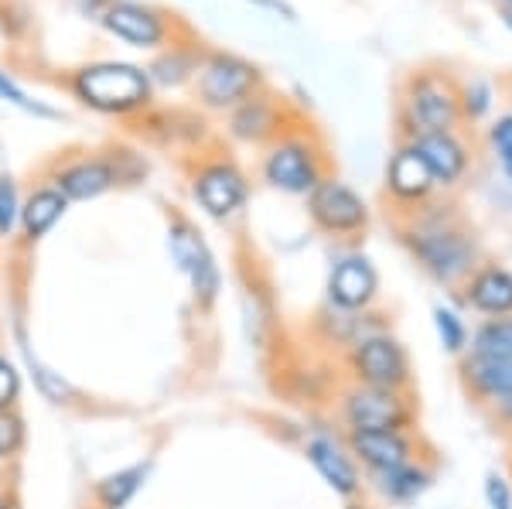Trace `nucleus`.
<instances>
[{"instance_id":"f3484780","label":"nucleus","mask_w":512,"mask_h":509,"mask_svg":"<svg viewBox=\"0 0 512 509\" xmlns=\"http://www.w3.org/2000/svg\"><path fill=\"white\" fill-rule=\"evenodd\" d=\"M103 21L113 35L130 41V45H137V48L158 45L164 35V28H161V21L154 18V11H147V7H140V4H127V0L113 4Z\"/></svg>"},{"instance_id":"2f4dec72","label":"nucleus","mask_w":512,"mask_h":509,"mask_svg":"<svg viewBox=\"0 0 512 509\" xmlns=\"http://www.w3.org/2000/svg\"><path fill=\"white\" fill-rule=\"evenodd\" d=\"M489 417L495 421V428L512 438V393L502 400H495V404H489Z\"/></svg>"},{"instance_id":"6e6552de","label":"nucleus","mask_w":512,"mask_h":509,"mask_svg":"<svg viewBox=\"0 0 512 509\" xmlns=\"http://www.w3.org/2000/svg\"><path fill=\"white\" fill-rule=\"evenodd\" d=\"M461 305L472 308L482 318L512 315V270L502 264H478L461 281Z\"/></svg>"},{"instance_id":"4468645a","label":"nucleus","mask_w":512,"mask_h":509,"mask_svg":"<svg viewBox=\"0 0 512 509\" xmlns=\"http://www.w3.org/2000/svg\"><path fill=\"white\" fill-rule=\"evenodd\" d=\"M253 86H256V69L239 59L209 62V69L202 72V82H198L205 103L212 106H233L239 100H246Z\"/></svg>"},{"instance_id":"a211bd4d","label":"nucleus","mask_w":512,"mask_h":509,"mask_svg":"<svg viewBox=\"0 0 512 509\" xmlns=\"http://www.w3.org/2000/svg\"><path fill=\"white\" fill-rule=\"evenodd\" d=\"M390 192L400 202H424L434 192V178L427 171V164L420 161V154L414 151V144L403 147L393 154L390 161Z\"/></svg>"},{"instance_id":"c756f323","label":"nucleus","mask_w":512,"mask_h":509,"mask_svg":"<svg viewBox=\"0 0 512 509\" xmlns=\"http://www.w3.org/2000/svg\"><path fill=\"white\" fill-rule=\"evenodd\" d=\"M18 393H21L18 369L7 363L4 356H0V410H11V404L18 400Z\"/></svg>"},{"instance_id":"a878e982","label":"nucleus","mask_w":512,"mask_h":509,"mask_svg":"<svg viewBox=\"0 0 512 509\" xmlns=\"http://www.w3.org/2000/svg\"><path fill=\"white\" fill-rule=\"evenodd\" d=\"M270 110L263 103H250L243 113L236 117V134L239 137H260V134H267L270 130Z\"/></svg>"},{"instance_id":"f704fd0d","label":"nucleus","mask_w":512,"mask_h":509,"mask_svg":"<svg viewBox=\"0 0 512 509\" xmlns=\"http://www.w3.org/2000/svg\"><path fill=\"white\" fill-rule=\"evenodd\" d=\"M509 472H512V455H509Z\"/></svg>"},{"instance_id":"dca6fc26","label":"nucleus","mask_w":512,"mask_h":509,"mask_svg":"<svg viewBox=\"0 0 512 509\" xmlns=\"http://www.w3.org/2000/svg\"><path fill=\"white\" fill-rule=\"evenodd\" d=\"M304 451H308L311 465L318 469L321 479H325L338 496H345V499L359 496L362 479H359V469H355V458L345 455L332 438H311Z\"/></svg>"},{"instance_id":"412c9836","label":"nucleus","mask_w":512,"mask_h":509,"mask_svg":"<svg viewBox=\"0 0 512 509\" xmlns=\"http://www.w3.org/2000/svg\"><path fill=\"white\" fill-rule=\"evenodd\" d=\"M65 195L59 188H41V192L31 195L28 202L21 205V226H24V236L28 240H41L55 223L62 219L65 212Z\"/></svg>"},{"instance_id":"9d476101","label":"nucleus","mask_w":512,"mask_h":509,"mask_svg":"<svg viewBox=\"0 0 512 509\" xmlns=\"http://www.w3.org/2000/svg\"><path fill=\"white\" fill-rule=\"evenodd\" d=\"M379 294V274L366 257H345L332 267L328 298L342 311H366Z\"/></svg>"},{"instance_id":"72a5a7b5","label":"nucleus","mask_w":512,"mask_h":509,"mask_svg":"<svg viewBox=\"0 0 512 509\" xmlns=\"http://www.w3.org/2000/svg\"><path fill=\"white\" fill-rule=\"evenodd\" d=\"M506 18L512 21V0H506Z\"/></svg>"},{"instance_id":"39448f33","label":"nucleus","mask_w":512,"mask_h":509,"mask_svg":"<svg viewBox=\"0 0 512 509\" xmlns=\"http://www.w3.org/2000/svg\"><path fill=\"white\" fill-rule=\"evenodd\" d=\"M311 219L332 236H355L369 223V209L349 185L342 182H318L308 199Z\"/></svg>"},{"instance_id":"423d86ee","label":"nucleus","mask_w":512,"mask_h":509,"mask_svg":"<svg viewBox=\"0 0 512 509\" xmlns=\"http://www.w3.org/2000/svg\"><path fill=\"white\" fill-rule=\"evenodd\" d=\"M168 243H171V257H175L178 270L192 281L195 298L202 301V305H212L219 294V267H216L212 250L205 246V240L192 226L175 223L168 233Z\"/></svg>"},{"instance_id":"20e7f679","label":"nucleus","mask_w":512,"mask_h":509,"mask_svg":"<svg viewBox=\"0 0 512 509\" xmlns=\"http://www.w3.org/2000/svg\"><path fill=\"white\" fill-rule=\"evenodd\" d=\"M76 93L96 110L127 113L147 100V76L134 65H93L79 72Z\"/></svg>"},{"instance_id":"393cba45","label":"nucleus","mask_w":512,"mask_h":509,"mask_svg":"<svg viewBox=\"0 0 512 509\" xmlns=\"http://www.w3.org/2000/svg\"><path fill=\"white\" fill-rule=\"evenodd\" d=\"M24 448V421L14 410H0V462Z\"/></svg>"},{"instance_id":"7c9ffc66","label":"nucleus","mask_w":512,"mask_h":509,"mask_svg":"<svg viewBox=\"0 0 512 509\" xmlns=\"http://www.w3.org/2000/svg\"><path fill=\"white\" fill-rule=\"evenodd\" d=\"M0 96H4V100H11L14 106H21V110H28V113H52V110H45V106H38V103H31L28 100V93H24L21 86H14L11 79L4 76V72H0Z\"/></svg>"},{"instance_id":"2eb2a0df","label":"nucleus","mask_w":512,"mask_h":509,"mask_svg":"<svg viewBox=\"0 0 512 509\" xmlns=\"http://www.w3.org/2000/svg\"><path fill=\"white\" fill-rule=\"evenodd\" d=\"M414 151L420 154V161L427 164V171H431L434 185H458L461 178H465L468 171V151L465 144L458 141V137L451 134H424L414 141Z\"/></svg>"},{"instance_id":"ddd939ff","label":"nucleus","mask_w":512,"mask_h":509,"mask_svg":"<svg viewBox=\"0 0 512 509\" xmlns=\"http://www.w3.org/2000/svg\"><path fill=\"white\" fill-rule=\"evenodd\" d=\"M461 383L465 393L475 404L489 407L495 400L512 393V359H478V356H461Z\"/></svg>"},{"instance_id":"b1692460","label":"nucleus","mask_w":512,"mask_h":509,"mask_svg":"<svg viewBox=\"0 0 512 509\" xmlns=\"http://www.w3.org/2000/svg\"><path fill=\"white\" fill-rule=\"evenodd\" d=\"M434 325H437V335H441V346L451 352V356H465L468 352V325L458 311L451 308H434Z\"/></svg>"},{"instance_id":"6ab92c4d","label":"nucleus","mask_w":512,"mask_h":509,"mask_svg":"<svg viewBox=\"0 0 512 509\" xmlns=\"http://www.w3.org/2000/svg\"><path fill=\"white\" fill-rule=\"evenodd\" d=\"M376 489L383 499L390 503H414V499L424 496L434 482V469H427L424 462H407V465H396V469H386V472H376Z\"/></svg>"},{"instance_id":"9b49d317","label":"nucleus","mask_w":512,"mask_h":509,"mask_svg":"<svg viewBox=\"0 0 512 509\" xmlns=\"http://www.w3.org/2000/svg\"><path fill=\"white\" fill-rule=\"evenodd\" d=\"M458 117H461L458 96H454L444 82H437V79L414 82V93H410V120H414V127H417V137L448 134L454 123H458Z\"/></svg>"},{"instance_id":"473e14b6","label":"nucleus","mask_w":512,"mask_h":509,"mask_svg":"<svg viewBox=\"0 0 512 509\" xmlns=\"http://www.w3.org/2000/svg\"><path fill=\"white\" fill-rule=\"evenodd\" d=\"M485 106H489V93H485L482 82L468 86L465 89V113H468V117H478V113H485Z\"/></svg>"},{"instance_id":"1a4fd4ad","label":"nucleus","mask_w":512,"mask_h":509,"mask_svg":"<svg viewBox=\"0 0 512 509\" xmlns=\"http://www.w3.org/2000/svg\"><path fill=\"white\" fill-rule=\"evenodd\" d=\"M263 175H267L270 185L287 195H308L311 188L321 182L315 154H311V147L301 141L277 144L274 151H270L267 164H263Z\"/></svg>"},{"instance_id":"f257e3e1","label":"nucleus","mask_w":512,"mask_h":509,"mask_svg":"<svg viewBox=\"0 0 512 509\" xmlns=\"http://www.w3.org/2000/svg\"><path fill=\"white\" fill-rule=\"evenodd\" d=\"M407 243L414 250L417 264L434 277V281L461 287L468 274L478 267V246L461 226L448 219H431L407 233Z\"/></svg>"},{"instance_id":"e433bc0d","label":"nucleus","mask_w":512,"mask_h":509,"mask_svg":"<svg viewBox=\"0 0 512 509\" xmlns=\"http://www.w3.org/2000/svg\"><path fill=\"white\" fill-rule=\"evenodd\" d=\"M0 509H4V506H0Z\"/></svg>"},{"instance_id":"c85d7f7f","label":"nucleus","mask_w":512,"mask_h":509,"mask_svg":"<svg viewBox=\"0 0 512 509\" xmlns=\"http://www.w3.org/2000/svg\"><path fill=\"white\" fill-rule=\"evenodd\" d=\"M485 503H489V509H512V482L506 475H485Z\"/></svg>"},{"instance_id":"c9c22d12","label":"nucleus","mask_w":512,"mask_h":509,"mask_svg":"<svg viewBox=\"0 0 512 509\" xmlns=\"http://www.w3.org/2000/svg\"><path fill=\"white\" fill-rule=\"evenodd\" d=\"M349 509H362V506H349Z\"/></svg>"},{"instance_id":"4be33fe9","label":"nucleus","mask_w":512,"mask_h":509,"mask_svg":"<svg viewBox=\"0 0 512 509\" xmlns=\"http://www.w3.org/2000/svg\"><path fill=\"white\" fill-rule=\"evenodd\" d=\"M468 356L478 359H512V315L482 318L468 335Z\"/></svg>"},{"instance_id":"f03ea898","label":"nucleus","mask_w":512,"mask_h":509,"mask_svg":"<svg viewBox=\"0 0 512 509\" xmlns=\"http://www.w3.org/2000/svg\"><path fill=\"white\" fill-rule=\"evenodd\" d=\"M338 410L349 431H414L417 421L410 390H379L362 383H352L342 393Z\"/></svg>"},{"instance_id":"f8f14e48","label":"nucleus","mask_w":512,"mask_h":509,"mask_svg":"<svg viewBox=\"0 0 512 509\" xmlns=\"http://www.w3.org/2000/svg\"><path fill=\"white\" fill-rule=\"evenodd\" d=\"M195 199L202 202V209L209 216L226 219L246 202V178L233 164H212L195 178Z\"/></svg>"},{"instance_id":"aec40b11","label":"nucleus","mask_w":512,"mask_h":509,"mask_svg":"<svg viewBox=\"0 0 512 509\" xmlns=\"http://www.w3.org/2000/svg\"><path fill=\"white\" fill-rule=\"evenodd\" d=\"M117 182V171L106 161H79L59 175V192L65 199H96Z\"/></svg>"},{"instance_id":"cd10ccee","label":"nucleus","mask_w":512,"mask_h":509,"mask_svg":"<svg viewBox=\"0 0 512 509\" xmlns=\"http://www.w3.org/2000/svg\"><path fill=\"white\" fill-rule=\"evenodd\" d=\"M492 151H495V158H499L502 171L512 178V113L492 127Z\"/></svg>"},{"instance_id":"7ed1b4c3","label":"nucleus","mask_w":512,"mask_h":509,"mask_svg":"<svg viewBox=\"0 0 512 509\" xmlns=\"http://www.w3.org/2000/svg\"><path fill=\"white\" fill-rule=\"evenodd\" d=\"M349 369L355 383L379 390H410L414 383V369H410V356L393 335L373 332L352 342Z\"/></svg>"},{"instance_id":"0eeeda50","label":"nucleus","mask_w":512,"mask_h":509,"mask_svg":"<svg viewBox=\"0 0 512 509\" xmlns=\"http://www.w3.org/2000/svg\"><path fill=\"white\" fill-rule=\"evenodd\" d=\"M349 455L373 475L420 458L410 431H349Z\"/></svg>"},{"instance_id":"5701e85b","label":"nucleus","mask_w":512,"mask_h":509,"mask_svg":"<svg viewBox=\"0 0 512 509\" xmlns=\"http://www.w3.org/2000/svg\"><path fill=\"white\" fill-rule=\"evenodd\" d=\"M147 475V465H134V469H123L117 475H110V479H103L96 486V499L103 509H123L134 499V492L140 489V482H144Z\"/></svg>"},{"instance_id":"bb28decb","label":"nucleus","mask_w":512,"mask_h":509,"mask_svg":"<svg viewBox=\"0 0 512 509\" xmlns=\"http://www.w3.org/2000/svg\"><path fill=\"white\" fill-rule=\"evenodd\" d=\"M18 216H21L18 188H14L11 178H0V236H11Z\"/></svg>"}]
</instances>
